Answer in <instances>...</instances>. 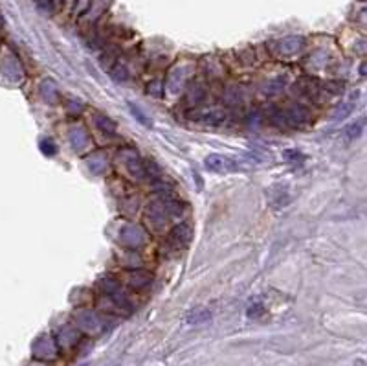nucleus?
<instances>
[{
	"label": "nucleus",
	"instance_id": "nucleus-1",
	"mask_svg": "<svg viewBox=\"0 0 367 366\" xmlns=\"http://www.w3.org/2000/svg\"><path fill=\"white\" fill-rule=\"evenodd\" d=\"M191 234H193L191 226H189L187 223H182L180 226H176L171 234H169V238H167V245H169V247H173L175 250L184 249V247L189 243Z\"/></svg>",
	"mask_w": 367,
	"mask_h": 366
}]
</instances>
